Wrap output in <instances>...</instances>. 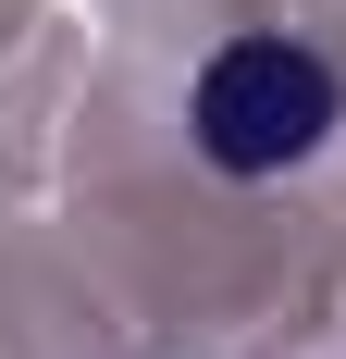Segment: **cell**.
<instances>
[{
    "label": "cell",
    "instance_id": "cell-1",
    "mask_svg": "<svg viewBox=\"0 0 346 359\" xmlns=\"http://www.w3.org/2000/svg\"><path fill=\"white\" fill-rule=\"evenodd\" d=\"M334 124H346V87H334V62L310 37H223L198 62V87H186V137H198L210 174H235V186L297 174Z\"/></svg>",
    "mask_w": 346,
    "mask_h": 359
}]
</instances>
